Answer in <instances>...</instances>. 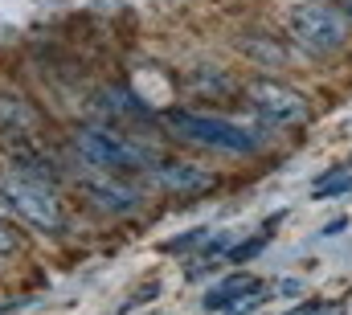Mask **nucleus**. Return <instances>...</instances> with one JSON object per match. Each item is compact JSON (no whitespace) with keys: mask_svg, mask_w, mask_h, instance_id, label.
I'll return each mask as SVG.
<instances>
[{"mask_svg":"<svg viewBox=\"0 0 352 315\" xmlns=\"http://www.w3.org/2000/svg\"><path fill=\"white\" fill-rule=\"evenodd\" d=\"M0 197H4V205H8L12 213H21L29 226H37V230H45V234H58V230L66 226L62 205H58V193H54V184H45V180H33V176L8 168V172H0Z\"/></svg>","mask_w":352,"mask_h":315,"instance_id":"1","label":"nucleus"},{"mask_svg":"<svg viewBox=\"0 0 352 315\" xmlns=\"http://www.w3.org/2000/svg\"><path fill=\"white\" fill-rule=\"evenodd\" d=\"M164 123L173 127L180 140L188 144H201V148H213V152H230V156H246L254 152L263 140L230 119H217V115H197V111H164Z\"/></svg>","mask_w":352,"mask_h":315,"instance_id":"2","label":"nucleus"},{"mask_svg":"<svg viewBox=\"0 0 352 315\" xmlns=\"http://www.w3.org/2000/svg\"><path fill=\"white\" fill-rule=\"evenodd\" d=\"M74 148L82 152L87 164L111 168V172H135V168L152 172V164H156L148 144H135V140H127L123 131H111V127H78Z\"/></svg>","mask_w":352,"mask_h":315,"instance_id":"3","label":"nucleus"},{"mask_svg":"<svg viewBox=\"0 0 352 315\" xmlns=\"http://www.w3.org/2000/svg\"><path fill=\"white\" fill-rule=\"evenodd\" d=\"M287 25H291V37L307 50V54H340L344 50V21L332 12V8H320V4H295L287 12Z\"/></svg>","mask_w":352,"mask_h":315,"instance_id":"4","label":"nucleus"},{"mask_svg":"<svg viewBox=\"0 0 352 315\" xmlns=\"http://www.w3.org/2000/svg\"><path fill=\"white\" fill-rule=\"evenodd\" d=\"M242 94H246V102H250L263 119H270V123H303V119H307V98H303L299 90L274 82V78L246 82Z\"/></svg>","mask_w":352,"mask_h":315,"instance_id":"5","label":"nucleus"},{"mask_svg":"<svg viewBox=\"0 0 352 315\" xmlns=\"http://www.w3.org/2000/svg\"><path fill=\"white\" fill-rule=\"evenodd\" d=\"M78 193L87 197L94 209H102V213H131L140 205V193L123 180V172L94 168V164H90L87 176H78Z\"/></svg>","mask_w":352,"mask_h":315,"instance_id":"6","label":"nucleus"},{"mask_svg":"<svg viewBox=\"0 0 352 315\" xmlns=\"http://www.w3.org/2000/svg\"><path fill=\"white\" fill-rule=\"evenodd\" d=\"M152 180L164 193H173V197H197V193L213 188V176L201 164H192V160H156L152 164Z\"/></svg>","mask_w":352,"mask_h":315,"instance_id":"7","label":"nucleus"},{"mask_svg":"<svg viewBox=\"0 0 352 315\" xmlns=\"http://www.w3.org/2000/svg\"><path fill=\"white\" fill-rule=\"evenodd\" d=\"M0 131L8 135V148H33V115L16 98H0Z\"/></svg>","mask_w":352,"mask_h":315,"instance_id":"8","label":"nucleus"},{"mask_svg":"<svg viewBox=\"0 0 352 315\" xmlns=\"http://www.w3.org/2000/svg\"><path fill=\"white\" fill-rule=\"evenodd\" d=\"M250 291H263V287H258L250 274H234V279H226L221 287H213V291L205 295V303H201V307H205V312H226V307L242 303Z\"/></svg>","mask_w":352,"mask_h":315,"instance_id":"9","label":"nucleus"},{"mask_svg":"<svg viewBox=\"0 0 352 315\" xmlns=\"http://www.w3.org/2000/svg\"><path fill=\"white\" fill-rule=\"evenodd\" d=\"M311 193H316L320 201H324V197H340V193H352V172H344V176L336 172V176H324V180H316V188H311Z\"/></svg>","mask_w":352,"mask_h":315,"instance_id":"10","label":"nucleus"},{"mask_svg":"<svg viewBox=\"0 0 352 315\" xmlns=\"http://www.w3.org/2000/svg\"><path fill=\"white\" fill-rule=\"evenodd\" d=\"M192 90H197V94H209V90H213V94H226V90H230V82L213 70V78H192Z\"/></svg>","mask_w":352,"mask_h":315,"instance_id":"11","label":"nucleus"},{"mask_svg":"<svg viewBox=\"0 0 352 315\" xmlns=\"http://www.w3.org/2000/svg\"><path fill=\"white\" fill-rule=\"evenodd\" d=\"M263 246H266V237L258 234V237H250L246 246H234V250H230V258H234V262H246V258H254V254H258Z\"/></svg>","mask_w":352,"mask_h":315,"instance_id":"12","label":"nucleus"},{"mask_svg":"<svg viewBox=\"0 0 352 315\" xmlns=\"http://www.w3.org/2000/svg\"><path fill=\"white\" fill-rule=\"evenodd\" d=\"M258 307H263V291H250L242 303H234V307H230V315H250V312H258Z\"/></svg>","mask_w":352,"mask_h":315,"instance_id":"13","label":"nucleus"},{"mask_svg":"<svg viewBox=\"0 0 352 315\" xmlns=\"http://www.w3.org/2000/svg\"><path fill=\"white\" fill-rule=\"evenodd\" d=\"M201 237H205V230H192V234H184V237H176V241H168L164 250H168V254H176V250H188V246H197Z\"/></svg>","mask_w":352,"mask_h":315,"instance_id":"14","label":"nucleus"},{"mask_svg":"<svg viewBox=\"0 0 352 315\" xmlns=\"http://www.w3.org/2000/svg\"><path fill=\"white\" fill-rule=\"evenodd\" d=\"M324 312V303H299V307H291L287 315H320Z\"/></svg>","mask_w":352,"mask_h":315,"instance_id":"15","label":"nucleus"},{"mask_svg":"<svg viewBox=\"0 0 352 315\" xmlns=\"http://www.w3.org/2000/svg\"><path fill=\"white\" fill-rule=\"evenodd\" d=\"M12 250H16V237L0 226V254H12Z\"/></svg>","mask_w":352,"mask_h":315,"instance_id":"16","label":"nucleus"}]
</instances>
